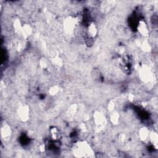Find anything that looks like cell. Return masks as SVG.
Listing matches in <instances>:
<instances>
[{"instance_id": "ac0fdd59", "label": "cell", "mask_w": 158, "mask_h": 158, "mask_svg": "<svg viewBox=\"0 0 158 158\" xmlns=\"http://www.w3.org/2000/svg\"><path fill=\"white\" fill-rule=\"evenodd\" d=\"M60 90H61V88H60V86H59L57 85H55L51 86L49 88L48 93L49 95H51L52 96H55L59 94V93L60 92Z\"/></svg>"}, {"instance_id": "e0dca14e", "label": "cell", "mask_w": 158, "mask_h": 158, "mask_svg": "<svg viewBox=\"0 0 158 158\" xmlns=\"http://www.w3.org/2000/svg\"><path fill=\"white\" fill-rule=\"evenodd\" d=\"M139 46L141 48V49L145 52H149L151 51V46L147 40L140 41Z\"/></svg>"}, {"instance_id": "3957f363", "label": "cell", "mask_w": 158, "mask_h": 158, "mask_svg": "<svg viewBox=\"0 0 158 158\" xmlns=\"http://www.w3.org/2000/svg\"><path fill=\"white\" fill-rule=\"evenodd\" d=\"M138 71L139 73V78L143 82L145 83H148L153 81V73L148 65L143 64L139 67V69H138Z\"/></svg>"}, {"instance_id": "6da1fadb", "label": "cell", "mask_w": 158, "mask_h": 158, "mask_svg": "<svg viewBox=\"0 0 158 158\" xmlns=\"http://www.w3.org/2000/svg\"><path fill=\"white\" fill-rule=\"evenodd\" d=\"M72 153L77 157H91L94 156V152L90 144L86 141H79L73 145Z\"/></svg>"}, {"instance_id": "9a60e30c", "label": "cell", "mask_w": 158, "mask_h": 158, "mask_svg": "<svg viewBox=\"0 0 158 158\" xmlns=\"http://www.w3.org/2000/svg\"><path fill=\"white\" fill-rule=\"evenodd\" d=\"M49 133H50L52 139L54 141H57L61 137V134H60L59 129L57 127H53L51 128V129L49 130Z\"/></svg>"}, {"instance_id": "7a4b0ae2", "label": "cell", "mask_w": 158, "mask_h": 158, "mask_svg": "<svg viewBox=\"0 0 158 158\" xmlns=\"http://www.w3.org/2000/svg\"><path fill=\"white\" fill-rule=\"evenodd\" d=\"M78 23V18L73 16L67 17L63 22V30L65 33L69 36L73 35Z\"/></svg>"}, {"instance_id": "277c9868", "label": "cell", "mask_w": 158, "mask_h": 158, "mask_svg": "<svg viewBox=\"0 0 158 158\" xmlns=\"http://www.w3.org/2000/svg\"><path fill=\"white\" fill-rule=\"evenodd\" d=\"M93 120L97 131H101L104 128L107 122L106 115L100 110H95L93 112Z\"/></svg>"}, {"instance_id": "4316f807", "label": "cell", "mask_w": 158, "mask_h": 158, "mask_svg": "<svg viewBox=\"0 0 158 158\" xmlns=\"http://www.w3.org/2000/svg\"><path fill=\"white\" fill-rule=\"evenodd\" d=\"M135 95L133 94V93H130L128 95V99L130 101V102H133L135 99Z\"/></svg>"}, {"instance_id": "8992f818", "label": "cell", "mask_w": 158, "mask_h": 158, "mask_svg": "<svg viewBox=\"0 0 158 158\" xmlns=\"http://www.w3.org/2000/svg\"><path fill=\"white\" fill-rule=\"evenodd\" d=\"M12 130L10 126L7 123H4L1 128V136L4 141H9L12 137Z\"/></svg>"}, {"instance_id": "5bb4252c", "label": "cell", "mask_w": 158, "mask_h": 158, "mask_svg": "<svg viewBox=\"0 0 158 158\" xmlns=\"http://www.w3.org/2000/svg\"><path fill=\"white\" fill-rule=\"evenodd\" d=\"M148 139L152 143L153 146L157 149V144H158V135L156 131H150Z\"/></svg>"}, {"instance_id": "d6986e66", "label": "cell", "mask_w": 158, "mask_h": 158, "mask_svg": "<svg viewBox=\"0 0 158 158\" xmlns=\"http://www.w3.org/2000/svg\"><path fill=\"white\" fill-rule=\"evenodd\" d=\"M38 64L41 69H46L48 67V61L45 57H41L39 59Z\"/></svg>"}, {"instance_id": "7c38bea8", "label": "cell", "mask_w": 158, "mask_h": 158, "mask_svg": "<svg viewBox=\"0 0 158 158\" xmlns=\"http://www.w3.org/2000/svg\"><path fill=\"white\" fill-rule=\"evenodd\" d=\"M12 26L14 30L15 33L18 35H22V27L23 25L19 19H15L14 20L13 23H12Z\"/></svg>"}, {"instance_id": "9c48e42d", "label": "cell", "mask_w": 158, "mask_h": 158, "mask_svg": "<svg viewBox=\"0 0 158 158\" xmlns=\"http://www.w3.org/2000/svg\"><path fill=\"white\" fill-rule=\"evenodd\" d=\"M150 130L146 127H141L138 130V136L141 141H146L148 139Z\"/></svg>"}, {"instance_id": "603a6c76", "label": "cell", "mask_w": 158, "mask_h": 158, "mask_svg": "<svg viewBox=\"0 0 158 158\" xmlns=\"http://www.w3.org/2000/svg\"><path fill=\"white\" fill-rule=\"evenodd\" d=\"M118 139L120 143H125L127 141V136L125 133H120L118 136Z\"/></svg>"}, {"instance_id": "44dd1931", "label": "cell", "mask_w": 158, "mask_h": 158, "mask_svg": "<svg viewBox=\"0 0 158 158\" xmlns=\"http://www.w3.org/2000/svg\"><path fill=\"white\" fill-rule=\"evenodd\" d=\"M116 107V102L114 99H110L109 101L107 104V109L109 112H111L115 110Z\"/></svg>"}, {"instance_id": "cb8c5ba5", "label": "cell", "mask_w": 158, "mask_h": 158, "mask_svg": "<svg viewBox=\"0 0 158 158\" xmlns=\"http://www.w3.org/2000/svg\"><path fill=\"white\" fill-rule=\"evenodd\" d=\"M125 48L123 46H119L116 48V52H117V54H118L120 56H122L125 54Z\"/></svg>"}, {"instance_id": "ffe728a7", "label": "cell", "mask_w": 158, "mask_h": 158, "mask_svg": "<svg viewBox=\"0 0 158 158\" xmlns=\"http://www.w3.org/2000/svg\"><path fill=\"white\" fill-rule=\"evenodd\" d=\"M113 2L112 1H104L102 2V4H101V10L103 11V12H108L111 7H112V3Z\"/></svg>"}, {"instance_id": "8fae6325", "label": "cell", "mask_w": 158, "mask_h": 158, "mask_svg": "<svg viewBox=\"0 0 158 158\" xmlns=\"http://www.w3.org/2000/svg\"><path fill=\"white\" fill-rule=\"evenodd\" d=\"M120 115L117 111L114 110L110 112L109 120L112 125H117L120 122Z\"/></svg>"}, {"instance_id": "ba28073f", "label": "cell", "mask_w": 158, "mask_h": 158, "mask_svg": "<svg viewBox=\"0 0 158 158\" xmlns=\"http://www.w3.org/2000/svg\"><path fill=\"white\" fill-rule=\"evenodd\" d=\"M86 34L88 38H94L98 35V28L94 22H90L86 28Z\"/></svg>"}, {"instance_id": "30bf717a", "label": "cell", "mask_w": 158, "mask_h": 158, "mask_svg": "<svg viewBox=\"0 0 158 158\" xmlns=\"http://www.w3.org/2000/svg\"><path fill=\"white\" fill-rule=\"evenodd\" d=\"M33 32L32 28L31 25L28 23H24L23 24L22 30V36L23 39L27 40L30 38V36L31 35Z\"/></svg>"}, {"instance_id": "7402d4cb", "label": "cell", "mask_w": 158, "mask_h": 158, "mask_svg": "<svg viewBox=\"0 0 158 158\" xmlns=\"http://www.w3.org/2000/svg\"><path fill=\"white\" fill-rule=\"evenodd\" d=\"M78 130L80 132H81L82 133H87L88 131V128H87V126L84 123V122H82V123H80L79 125H78Z\"/></svg>"}, {"instance_id": "484cf974", "label": "cell", "mask_w": 158, "mask_h": 158, "mask_svg": "<svg viewBox=\"0 0 158 158\" xmlns=\"http://www.w3.org/2000/svg\"><path fill=\"white\" fill-rule=\"evenodd\" d=\"M39 151L41 153H43L46 151V145L44 143H41L39 146Z\"/></svg>"}, {"instance_id": "5b68a950", "label": "cell", "mask_w": 158, "mask_h": 158, "mask_svg": "<svg viewBox=\"0 0 158 158\" xmlns=\"http://www.w3.org/2000/svg\"><path fill=\"white\" fill-rule=\"evenodd\" d=\"M18 117L22 122H27L30 118V107L27 104L20 105L17 110Z\"/></svg>"}, {"instance_id": "d4e9b609", "label": "cell", "mask_w": 158, "mask_h": 158, "mask_svg": "<svg viewBox=\"0 0 158 158\" xmlns=\"http://www.w3.org/2000/svg\"><path fill=\"white\" fill-rule=\"evenodd\" d=\"M23 48V43L20 41V40H17L15 42V49L17 51L20 52V51H22Z\"/></svg>"}, {"instance_id": "4fadbf2b", "label": "cell", "mask_w": 158, "mask_h": 158, "mask_svg": "<svg viewBox=\"0 0 158 158\" xmlns=\"http://www.w3.org/2000/svg\"><path fill=\"white\" fill-rule=\"evenodd\" d=\"M78 111V105L73 104L70 106L67 111V116L69 118H73L76 115Z\"/></svg>"}, {"instance_id": "52a82bcc", "label": "cell", "mask_w": 158, "mask_h": 158, "mask_svg": "<svg viewBox=\"0 0 158 158\" xmlns=\"http://www.w3.org/2000/svg\"><path fill=\"white\" fill-rule=\"evenodd\" d=\"M137 30L138 33L144 38L148 37L149 35V30L148 25L144 20H139L137 25Z\"/></svg>"}, {"instance_id": "2e32d148", "label": "cell", "mask_w": 158, "mask_h": 158, "mask_svg": "<svg viewBox=\"0 0 158 158\" xmlns=\"http://www.w3.org/2000/svg\"><path fill=\"white\" fill-rule=\"evenodd\" d=\"M51 62L52 63V64L58 68H60L64 65V60L63 59L60 57L58 55H56L54 56L52 59H51Z\"/></svg>"}]
</instances>
